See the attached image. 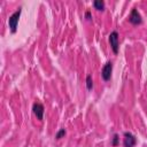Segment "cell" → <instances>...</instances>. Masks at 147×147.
<instances>
[{"instance_id":"cell-1","label":"cell","mask_w":147,"mask_h":147,"mask_svg":"<svg viewBox=\"0 0 147 147\" xmlns=\"http://www.w3.org/2000/svg\"><path fill=\"white\" fill-rule=\"evenodd\" d=\"M21 13H22V8L20 7L17 10H15V11L9 16L8 24H9L10 31H11L13 33H15V32H16V30H17V24H18V20H20Z\"/></svg>"},{"instance_id":"cell-2","label":"cell","mask_w":147,"mask_h":147,"mask_svg":"<svg viewBox=\"0 0 147 147\" xmlns=\"http://www.w3.org/2000/svg\"><path fill=\"white\" fill-rule=\"evenodd\" d=\"M109 42L111 46V49L115 54L118 53V47H119V37H118V32L117 31H113L109 34Z\"/></svg>"},{"instance_id":"cell-3","label":"cell","mask_w":147,"mask_h":147,"mask_svg":"<svg viewBox=\"0 0 147 147\" xmlns=\"http://www.w3.org/2000/svg\"><path fill=\"white\" fill-rule=\"evenodd\" d=\"M137 144V138L131 132H124L123 134V146L124 147H134Z\"/></svg>"},{"instance_id":"cell-4","label":"cell","mask_w":147,"mask_h":147,"mask_svg":"<svg viewBox=\"0 0 147 147\" xmlns=\"http://www.w3.org/2000/svg\"><path fill=\"white\" fill-rule=\"evenodd\" d=\"M111 72H113V62L109 61L101 69V77H102V79L106 80V82L109 80L111 78Z\"/></svg>"},{"instance_id":"cell-5","label":"cell","mask_w":147,"mask_h":147,"mask_svg":"<svg viewBox=\"0 0 147 147\" xmlns=\"http://www.w3.org/2000/svg\"><path fill=\"white\" fill-rule=\"evenodd\" d=\"M129 22L134 24V25H138V24L142 23V17H141L140 13L137 10V8H132V10L130 13V16H129Z\"/></svg>"},{"instance_id":"cell-6","label":"cell","mask_w":147,"mask_h":147,"mask_svg":"<svg viewBox=\"0 0 147 147\" xmlns=\"http://www.w3.org/2000/svg\"><path fill=\"white\" fill-rule=\"evenodd\" d=\"M32 111L33 114L36 115V117L41 121L44 118V113H45V108H44V105L40 103V102H34L33 106H32Z\"/></svg>"},{"instance_id":"cell-7","label":"cell","mask_w":147,"mask_h":147,"mask_svg":"<svg viewBox=\"0 0 147 147\" xmlns=\"http://www.w3.org/2000/svg\"><path fill=\"white\" fill-rule=\"evenodd\" d=\"M93 6L98 10H103L105 9V1H102V0H94L93 1Z\"/></svg>"},{"instance_id":"cell-8","label":"cell","mask_w":147,"mask_h":147,"mask_svg":"<svg viewBox=\"0 0 147 147\" xmlns=\"http://www.w3.org/2000/svg\"><path fill=\"white\" fill-rule=\"evenodd\" d=\"M86 87H87V90H92V87H93V79H92L91 75H87V77H86Z\"/></svg>"},{"instance_id":"cell-9","label":"cell","mask_w":147,"mask_h":147,"mask_svg":"<svg viewBox=\"0 0 147 147\" xmlns=\"http://www.w3.org/2000/svg\"><path fill=\"white\" fill-rule=\"evenodd\" d=\"M65 129H60L57 132H56V134H55V139H61L62 137H64L65 136Z\"/></svg>"},{"instance_id":"cell-10","label":"cell","mask_w":147,"mask_h":147,"mask_svg":"<svg viewBox=\"0 0 147 147\" xmlns=\"http://www.w3.org/2000/svg\"><path fill=\"white\" fill-rule=\"evenodd\" d=\"M118 134L117 133H115L114 136H113V139H111V145L114 146V147H116L117 145H118Z\"/></svg>"},{"instance_id":"cell-11","label":"cell","mask_w":147,"mask_h":147,"mask_svg":"<svg viewBox=\"0 0 147 147\" xmlns=\"http://www.w3.org/2000/svg\"><path fill=\"white\" fill-rule=\"evenodd\" d=\"M85 17H86L87 20H91V18H92V15H91V11H90V10H87V11L85 13Z\"/></svg>"}]
</instances>
